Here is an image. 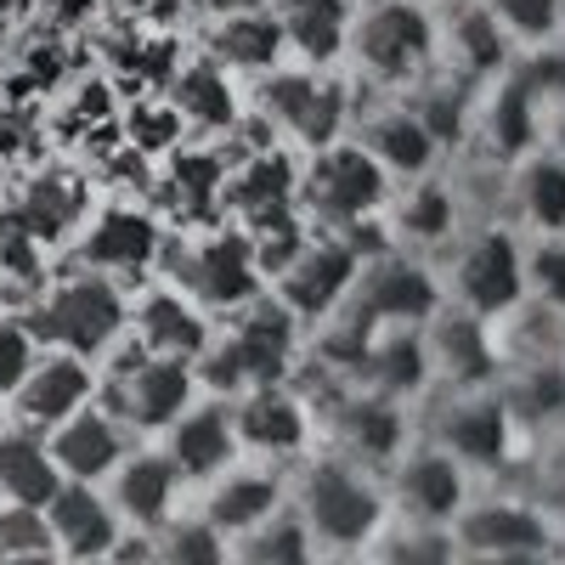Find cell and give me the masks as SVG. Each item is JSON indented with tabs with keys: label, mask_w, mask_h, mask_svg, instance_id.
Returning a JSON list of instances; mask_svg holds the SVG:
<instances>
[{
	"label": "cell",
	"mask_w": 565,
	"mask_h": 565,
	"mask_svg": "<svg viewBox=\"0 0 565 565\" xmlns=\"http://www.w3.org/2000/svg\"><path fill=\"white\" fill-rule=\"evenodd\" d=\"M306 328L282 311L266 295H255L249 306L226 311V322L210 334V345L199 351L193 373H199V391H215V396H238V391H255V385H277V380H295L300 373V345Z\"/></svg>",
	"instance_id": "6da1fadb"
},
{
	"label": "cell",
	"mask_w": 565,
	"mask_h": 565,
	"mask_svg": "<svg viewBox=\"0 0 565 565\" xmlns=\"http://www.w3.org/2000/svg\"><path fill=\"white\" fill-rule=\"evenodd\" d=\"M289 503L300 509L317 554H362L391 509L385 476L345 452L300 458V469L289 476Z\"/></svg>",
	"instance_id": "7a4b0ae2"
},
{
	"label": "cell",
	"mask_w": 565,
	"mask_h": 565,
	"mask_svg": "<svg viewBox=\"0 0 565 565\" xmlns=\"http://www.w3.org/2000/svg\"><path fill=\"white\" fill-rule=\"evenodd\" d=\"M436 0H362L351 12L345 68L373 90H413L436 74Z\"/></svg>",
	"instance_id": "3957f363"
},
{
	"label": "cell",
	"mask_w": 565,
	"mask_h": 565,
	"mask_svg": "<svg viewBox=\"0 0 565 565\" xmlns=\"http://www.w3.org/2000/svg\"><path fill=\"white\" fill-rule=\"evenodd\" d=\"M23 317H29L40 345L79 351L90 362H103L114 351V340H125V328H130V300H125V289H119L114 277L79 266L74 277L52 282V289H40Z\"/></svg>",
	"instance_id": "277c9868"
},
{
	"label": "cell",
	"mask_w": 565,
	"mask_h": 565,
	"mask_svg": "<svg viewBox=\"0 0 565 565\" xmlns=\"http://www.w3.org/2000/svg\"><path fill=\"white\" fill-rule=\"evenodd\" d=\"M447 306H463L476 317H503L514 300H526V238L503 215L463 226L447 244V271H441Z\"/></svg>",
	"instance_id": "5b68a950"
},
{
	"label": "cell",
	"mask_w": 565,
	"mask_h": 565,
	"mask_svg": "<svg viewBox=\"0 0 565 565\" xmlns=\"http://www.w3.org/2000/svg\"><path fill=\"white\" fill-rule=\"evenodd\" d=\"M159 271L186 289L210 317H226L249 306L255 295H266V277L249 255V238L238 226H193L186 238H164L159 249Z\"/></svg>",
	"instance_id": "8992f818"
},
{
	"label": "cell",
	"mask_w": 565,
	"mask_h": 565,
	"mask_svg": "<svg viewBox=\"0 0 565 565\" xmlns=\"http://www.w3.org/2000/svg\"><path fill=\"white\" fill-rule=\"evenodd\" d=\"M391 175L380 170L356 136H340L328 148H311L300 159V210L311 226H328V232H351L362 221H380L385 204H391Z\"/></svg>",
	"instance_id": "52a82bcc"
},
{
	"label": "cell",
	"mask_w": 565,
	"mask_h": 565,
	"mask_svg": "<svg viewBox=\"0 0 565 565\" xmlns=\"http://www.w3.org/2000/svg\"><path fill=\"white\" fill-rule=\"evenodd\" d=\"M103 362H108V380L97 385V396L125 418L130 436H159L164 424L199 396L193 362L148 351L141 340H130V328H125V340H114V351Z\"/></svg>",
	"instance_id": "ba28073f"
},
{
	"label": "cell",
	"mask_w": 565,
	"mask_h": 565,
	"mask_svg": "<svg viewBox=\"0 0 565 565\" xmlns=\"http://www.w3.org/2000/svg\"><path fill=\"white\" fill-rule=\"evenodd\" d=\"M255 103L277 136L300 148H328L351 125V68H317V63H282L255 79Z\"/></svg>",
	"instance_id": "9c48e42d"
},
{
	"label": "cell",
	"mask_w": 565,
	"mask_h": 565,
	"mask_svg": "<svg viewBox=\"0 0 565 565\" xmlns=\"http://www.w3.org/2000/svg\"><path fill=\"white\" fill-rule=\"evenodd\" d=\"M548 136V114L537 103V90L526 85L521 63H509L469 90V119H463V148H476L481 164H509L526 148Z\"/></svg>",
	"instance_id": "30bf717a"
},
{
	"label": "cell",
	"mask_w": 565,
	"mask_h": 565,
	"mask_svg": "<svg viewBox=\"0 0 565 565\" xmlns=\"http://www.w3.org/2000/svg\"><path fill=\"white\" fill-rule=\"evenodd\" d=\"M514 430H521V424H514L498 380L492 385H463V391H436V407L424 418V441L447 447L469 476H476V469H498L509 458Z\"/></svg>",
	"instance_id": "8fae6325"
},
{
	"label": "cell",
	"mask_w": 565,
	"mask_h": 565,
	"mask_svg": "<svg viewBox=\"0 0 565 565\" xmlns=\"http://www.w3.org/2000/svg\"><path fill=\"white\" fill-rule=\"evenodd\" d=\"M452 537H458V559H537L565 543L537 498H509V492L498 498L469 492V503L452 521Z\"/></svg>",
	"instance_id": "7c38bea8"
},
{
	"label": "cell",
	"mask_w": 565,
	"mask_h": 565,
	"mask_svg": "<svg viewBox=\"0 0 565 565\" xmlns=\"http://www.w3.org/2000/svg\"><path fill=\"white\" fill-rule=\"evenodd\" d=\"M356 271H362L356 244L345 238V232L317 226L311 238L289 255V266H282V271L266 282V289H271V300L289 311L300 328H311V322H322L328 311H334V306L351 295Z\"/></svg>",
	"instance_id": "4fadbf2b"
},
{
	"label": "cell",
	"mask_w": 565,
	"mask_h": 565,
	"mask_svg": "<svg viewBox=\"0 0 565 565\" xmlns=\"http://www.w3.org/2000/svg\"><path fill=\"white\" fill-rule=\"evenodd\" d=\"M232 424H238V447L249 458H266V463H295L317 441L311 396L295 380L238 391V396H232Z\"/></svg>",
	"instance_id": "5bb4252c"
},
{
	"label": "cell",
	"mask_w": 565,
	"mask_h": 565,
	"mask_svg": "<svg viewBox=\"0 0 565 565\" xmlns=\"http://www.w3.org/2000/svg\"><path fill=\"white\" fill-rule=\"evenodd\" d=\"M469 469L436 447V441H424L413 436L391 463H385V498L396 514H413V521H436V526H452L458 521V509L469 503Z\"/></svg>",
	"instance_id": "9a60e30c"
},
{
	"label": "cell",
	"mask_w": 565,
	"mask_h": 565,
	"mask_svg": "<svg viewBox=\"0 0 565 565\" xmlns=\"http://www.w3.org/2000/svg\"><path fill=\"white\" fill-rule=\"evenodd\" d=\"M345 136H356L391 181L430 175V170H441V153H447L436 141V130L424 125V114L413 108L407 90H373V103L356 114V125Z\"/></svg>",
	"instance_id": "2e32d148"
},
{
	"label": "cell",
	"mask_w": 565,
	"mask_h": 565,
	"mask_svg": "<svg viewBox=\"0 0 565 565\" xmlns=\"http://www.w3.org/2000/svg\"><path fill=\"white\" fill-rule=\"evenodd\" d=\"M441 277L430 266V255H413V249H385V255H367L356 282H351V306H362L373 322H430V311L441 306Z\"/></svg>",
	"instance_id": "e0dca14e"
},
{
	"label": "cell",
	"mask_w": 565,
	"mask_h": 565,
	"mask_svg": "<svg viewBox=\"0 0 565 565\" xmlns=\"http://www.w3.org/2000/svg\"><path fill=\"white\" fill-rule=\"evenodd\" d=\"M463 226H469V215H463V193H458V181H447L441 170L413 175V181H396V186H391L385 232H391V244H396V249L441 255Z\"/></svg>",
	"instance_id": "ac0fdd59"
},
{
	"label": "cell",
	"mask_w": 565,
	"mask_h": 565,
	"mask_svg": "<svg viewBox=\"0 0 565 565\" xmlns=\"http://www.w3.org/2000/svg\"><path fill=\"white\" fill-rule=\"evenodd\" d=\"M424 356H430V391H463V385L498 380L492 322L463 306H447V300L424 322Z\"/></svg>",
	"instance_id": "d6986e66"
},
{
	"label": "cell",
	"mask_w": 565,
	"mask_h": 565,
	"mask_svg": "<svg viewBox=\"0 0 565 565\" xmlns=\"http://www.w3.org/2000/svg\"><path fill=\"white\" fill-rule=\"evenodd\" d=\"M503 221L521 238H559L565 232V153L537 141L521 159L503 164Z\"/></svg>",
	"instance_id": "ffe728a7"
},
{
	"label": "cell",
	"mask_w": 565,
	"mask_h": 565,
	"mask_svg": "<svg viewBox=\"0 0 565 565\" xmlns=\"http://www.w3.org/2000/svg\"><path fill=\"white\" fill-rule=\"evenodd\" d=\"M97 362L79 356V351H57V345H40L34 367L23 373V385L7 396L18 424H34V430H52L63 424L74 407L97 402Z\"/></svg>",
	"instance_id": "44dd1931"
},
{
	"label": "cell",
	"mask_w": 565,
	"mask_h": 565,
	"mask_svg": "<svg viewBox=\"0 0 565 565\" xmlns=\"http://www.w3.org/2000/svg\"><path fill=\"white\" fill-rule=\"evenodd\" d=\"M159 436H164V452L175 458V469L186 476V487H204L232 458H244L238 424H232V396H215V391L204 402L193 396Z\"/></svg>",
	"instance_id": "7402d4cb"
},
{
	"label": "cell",
	"mask_w": 565,
	"mask_h": 565,
	"mask_svg": "<svg viewBox=\"0 0 565 565\" xmlns=\"http://www.w3.org/2000/svg\"><path fill=\"white\" fill-rule=\"evenodd\" d=\"M108 498H114V509H119V521L125 526H159L164 514H175L181 509V492H186V476L175 469V458L164 452V441L153 447V441H130L125 447V458L108 469Z\"/></svg>",
	"instance_id": "603a6c76"
},
{
	"label": "cell",
	"mask_w": 565,
	"mask_h": 565,
	"mask_svg": "<svg viewBox=\"0 0 565 565\" xmlns=\"http://www.w3.org/2000/svg\"><path fill=\"white\" fill-rule=\"evenodd\" d=\"M436 52H441L436 68H447L469 85L514 63V45H509L503 23L487 12V0H436Z\"/></svg>",
	"instance_id": "cb8c5ba5"
},
{
	"label": "cell",
	"mask_w": 565,
	"mask_h": 565,
	"mask_svg": "<svg viewBox=\"0 0 565 565\" xmlns=\"http://www.w3.org/2000/svg\"><path fill=\"white\" fill-rule=\"evenodd\" d=\"M277 503H289V469L266 463V458H249V452L232 458L221 476H210L199 487V509L226 532V543L238 532H249L260 514H271Z\"/></svg>",
	"instance_id": "d4e9b609"
},
{
	"label": "cell",
	"mask_w": 565,
	"mask_h": 565,
	"mask_svg": "<svg viewBox=\"0 0 565 565\" xmlns=\"http://www.w3.org/2000/svg\"><path fill=\"white\" fill-rule=\"evenodd\" d=\"M45 441H52V458L63 469V481H108V469L125 458V447L136 436L125 430V418L97 396V402L74 407L63 424H52Z\"/></svg>",
	"instance_id": "484cf974"
},
{
	"label": "cell",
	"mask_w": 565,
	"mask_h": 565,
	"mask_svg": "<svg viewBox=\"0 0 565 565\" xmlns=\"http://www.w3.org/2000/svg\"><path fill=\"white\" fill-rule=\"evenodd\" d=\"M45 521H52V537H57L63 559H108L119 532H125L103 481H63L52 498H45Z\"/></svg>",
	"instance_id": "4316f807"
},
{
	"label": "cell",
	"mask_w": 565,
	"mask_h": 565,
	"mask_svg": "<svg viewBox=\"0 0 565 565\" xmlns=\"http://www.w3.org/2000/svg\"><path fill=\"white\" fill-rule=\"evenodd\" d=\"M210 334H215V317L186 289H175L170 277L153 282V289L130 306V340H141V345L159 351V356L199 362V351L210 345Z\"/></svg>",
	"instance_id": "83f0119b"
},
{
	"label": "cell",
	"mask_w": 565,
	"mask_h": 565,
	"mask_svg": "<svg viewBox=\"0 0 565 565\" xmlns=\"http://www.w3.org/2000/svg\"><path fill=\"white\" fill-rule=\"evenodd\" d=\"M159 249H164V238H159L153 215H141V210H103L97 221L85 226V238H79V266L125 282L136 271L159 266Z\"/></svg>",
	"instance_id": "f1b7e54d"
},
{
	"label": "cell",
	"mask_w": 565,
	"mask_h": 565,
	"mask_svg": "<svg viewBox=\"0 0 565 565\" xmlns=\"http://www.w3.org/2000/svg\"><path fill=\"white\" fill-rule=\"evenodd\" d=\"M210 57L226 74H271L289 63V34H282L277 7H255V12H221L210 29Z\"/></svg>",
	"instance_id": "f546056e"
},
{
	"label": "cell",
	"mask_w": 565,
	"mask_h": 565,
	"mask_svg": "<svg viewBox=\"0 0 565 565\" xmlns=\"http://www.w3.org/2000/svg\"><path fill=\"white\" fill-rule=\"evenodd\" d=\"M351 0H277L282 34H289V57L317 63V68H340L345 63V40H351Z\"/></svg>",
	"instance_id": "4dcf8cb0"
},
{
	"label": "cell",
	"mask_w": 565,
	"mask_h": 565,
	"mask_svg": "<svg viewBox=\"0 0 565 565\" xmlns=\"http://www.w3.org/2000/svg\"><path fill=\"white\" fill-rule=\"evenodd\" d=\"M63 487L52 441L34 424H0V503H45Z\"/></svg>",
	"instance_id": "1f68e13d"
},
{
	"label": "cell",
	"mask_w": 565,
	"mask_h": 565,
	"mask_svg": "<svg viewBox=\"0 0 565 565\" xmlns=\"http://www.w3.org/2000/svg\"><path fill=\"white\" fill-rule=\"evenodd\" d=\"M226 554L232 559H255V565H300V559L317 554V543H311V532L300 521V509L295 503H277L271 514H260L249 532L232 537Z\"/></svg>",
	"instance_id": "d6a6232c"
},
{
	"label": "cell",
	"mask_w": 565,
	"mask_h": 565,
	"mask_svg": "<svg viewBox=\"0 0 565 565\" xmlns=\"http://www.w3.org/2000/svg\"><path fill=\"white\" fill-rule=\"evenodd\" d=\"M153 548L170 565H210V559H232L226 554V532L210 521L204 509H175L153 526Z\"/></svg>",
	"instance_id": "836d02e7"
},
{
	"label": "cell",
	"mask_w": 565,
	"mask_h": 565,
	"mask_svg": "<svg viewBox=\"0 0 565 565\" xmlns=\"http://www.w3.org/2000/svg\"><path fill=\"white\" fill-rule=\"evenodd\" d=\"M175 114L193 119V125H232V119H238V97H232L226 68L215 57L193 63L175 79Z\"/></svg>",
	"instance_id": "e575fe53"
},
{
	"label": "cell",
	"mask_w": 565,
	"mask_h": 565,
	"mask_svg": "<svg viewBox=\"0 0 565 565\" xmlns=\"http://www.w3.org/2000/svg\"><path fill=\"white\" fill-rule=\"evenodd\" d=\"M12 210L23 215V226L34 232L40 244H52V238H63V232L79 221V186L63 181V175H40V181L23 186V199Z\"/></svg>",
	"instance_id": "d590c367"
},
{
	"label": "cell",
	"mask_w": 565,
	"mask_h": 565,
	"mask_svg": "<svg viewBox=\"0 0 565 565\" xmlns=\"http://www.w3.org/2000/svg\"><path fill=\"white\" fill-rule=\"evenodd\" d=\"M164 193H170V204H175L186 221L204 226V221L215 215L221 193H226V175H221V164H210V159H199V153H175Z\"/></svg>",
	"instance_id": "8d00e7d4"
},
{
	"label": "cell",
	"mask_w": 565,
	"mask_h": 565,
	"mask_svg": "<svg viewBox=\"0 0 565 565\" xmlns=\"http://www.w3.org/2000/svg\"><path fill=\"white\" fill-rule=\"evenodd\" d=\"M559 7H565V0H487V12L503 23L514 57L559 40Z\"/></svg>",
	"instance_id": "74e56055"
},
{
	"label": "cell",
	"mask_w": 565,
	"mask_h": 565,
	"mask_svg": "<svg viewBox=\"0 0 565 565\" xmlns=\"http://www.w3.org/2000/svg\"><path fill=\"white\" fill-rule=\"evenodd\" d=\"M57 537L45 503H0V559H52Z\"/></svg>",
	"instance_id": "f35d334b"
},
{
	"label": "cell",
	"mask_w": 565,
	"mask_h": 565,
	"mask_svg": "<svg viewBox=\"0 0 565 565\" xmlns=\"http://www.w3.org/2000/svg\"><path fill=\"white\" fill-rule=\"evenodd\" d=\"M526 295L565 317V232L559 238H526Z\"/></svg>",
	"instance_id": "ab89813d"
},
{
	"label": "cell",
	"mask_w": 565,
	"mask_h": 565,
	"mask_svg": "<svg viewBox=\"0 0 565 565\" xmlns=\"http://www.w3.org/2000/svg\"><path fill=\"white\" fill-rule=\"evenodd\" d=\"M34 356H40V340H34L29 317H0V396H12L23 385Z\"/></svg>",
	"instance_id": "60d3db41"
},
{
	"label": "cell",
	"mask_w": 565,
	"mask_h": 565,
	"mask_svg": "<svg viewBox=\"0 0 565 565\" xmlns=\"http://www.w3.org/2000/svg\"><path fill=\"white\" fill-rule=\"evenodd\" d=\"M0 271L18 282H40V238L23 226L18 210H0Z\"/></svg>",
	"instance_id": "b9f144b4"
},
{
	"label": "cell",
	"mask_w": 565,
	"mask_h": 565,
	"mask_svg": "<svg viewBox=\"0 0 565 565\" xmlns=\"http://www.w3.org/2000/svg\"><path fill=\"white\" fill-rule=\"evenodd\" d=\"M537 503L548 509L554 532L565 537V463H559V469H548V476H543V487H537Z\"/></svg>",
	"instance_id": "7bdbcfd3"
},
{
	"label": "cell",
	"mask_w": 565,
	"mask_h": 565,
	"mask_svg": "<svg viewBox=\"0 0 565 565\" xmlns=\"http://www.w3.org/2000/svg\"><path fill=\"white\" fill-rule=\"evenodd\" d=\"M215 12H255V7H277V0H210Z\"/></svg>",
	"instance_id": "ee69618b"
},
{
	"label": "cell",
	"mask_w": 565,
	"mask_h": 565,
	"mask_svg": "<svg viewBox=\"0 0 565 565\" xmlns=\"http://www.w3.org/2000/svg\"><path fill=\"white\" fill-rule=\"evenodd\" d=\"M543 141H554V148L565 153V114H554V119H548V136H543Z\"/></svg>",
	"instance_id": "f6af8a7d"
},
{
	"label": "cell",
	"mask_w": 565,
	"mask_h": 565,
	"mask_svg": "<svg viewBox=\"0 0 565 565\" xmlns=\"http://www.w3.org/2000/svg\"><path fill=\"white\" fill-rule=\"evenodd\" d=\"M559 367H565V328H559Z\"/></svg>",
	"instance_id": "bcb514c9"
},
{
	"label": "cell",
	"mask_w": 565,
	"mask_h": 565,
	"mask_svg": "<svg viewBox=\"0 0 565 565\" xmlns=\"http://www.w3.org/2000/svg\"><path fill=\"white\" fill-rule=\"evenodd\" d=\"M559 45H565V7H559Z\"/></svg>",
	"instance_id": "7dc6e473"
},
{
	"label": "cell",
	"mask_w": 565,
	"mask_h": 565,
	"mask_svg": "<svg viewBox=\"0 0 565 565\" xmlns=\"http://www.w3.org/2000/svg\"><path fill=\"white\" fill-rule=\"evenodd\" d=\"M0 424H7V396H0Z\"/></svg>",
	"instance_id": "c3c4849f"
}]
</instances>
